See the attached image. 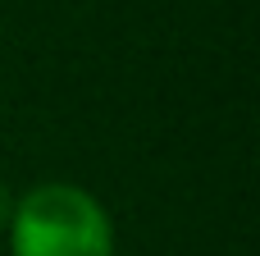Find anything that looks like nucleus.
I'll list each match as a JSON object with an SVG mask.
<instances>
[{
  "label": "nucleus",
  "mask_w": 260,
  "mask_h": 256,
  "mask_svg": "<svg viewBox=\"0 0 260 256\" xmlns=\"http://www.w3.org/2000/svg\"><path fill=\"white\" fill-rule=\"evenodd\" d=\"M9 256H114V220L82 183H37L9 211Z\"/></svg>",
  "instance_id": "f257e3e1"
}]
</instances>
